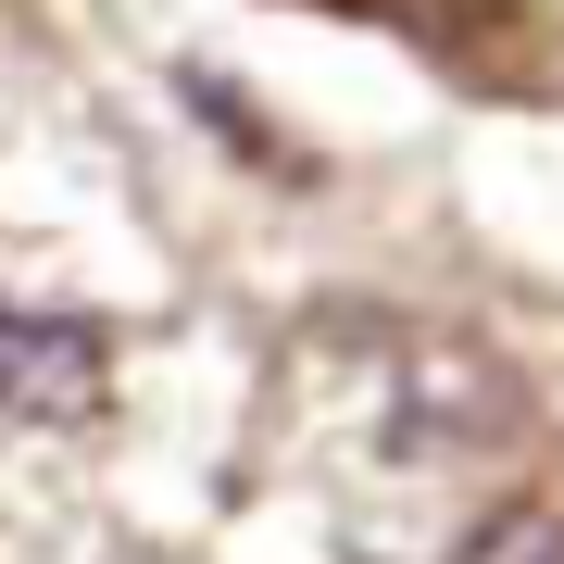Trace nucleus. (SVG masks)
Returning a JSON list of instances; mask_svg holds the SVG:
<instances>
[{
	"label": "nucleus",
	"instance_id": "1",
	"mask_svg": "<svg viewBox=\"0 0 564 564\" xmlns=\"http://www.w3.org/2000/svg\"><path fill=\"white\" fill-rule=\"evenodd\" d=\"M113 402V339L88 314L0 302V426H88Z\"/></svg>",
	"mask_w": 564,
	"mask_h": 564
},
{
	"label": "nucleus",
	"instance_id": "2",
	"mask_svg": "<svg viewBox=\"0 0 564 564\" xmlns=\"http://www.w3.org/2000/svg\"><path fill=\"white\" fill-rule=\"evenodd\" d=\"M452 564H564V514L552 502H502L489 527H464Z\"/></svg>",
	"mask_w": 564,
	"mask_h": 564
}]
</instances>
